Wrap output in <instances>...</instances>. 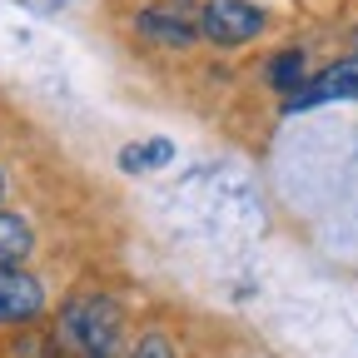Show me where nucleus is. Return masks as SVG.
Returning a JSON list of instances; mask_svg holds the SVG:
<instances>
[{
	"mask_svg": "<svg viewBox=\"0 0 358 358\" xmlns=\"http://www.w3.org/2000/svg\"><path fill=\"white\" fill-rule=\"evenodd\" d=\"M60 338L75 358H120L124 313L110 294H80L60 308Z\"/></svg>",
	"mask_w": 358,
	"mask_h": 358,
	"instance_id": "obj_1",
	"label": "nucleus"
},
{
	"mask_svg": "<svg viewBox=\"0 0 358 358\" xmlns=\"http://www.w3.org/2000/svg\"><path fill=\"white\" fill-rule=\"evenodd\" d=\"M268 25V15L259 6H249V0H204L199 10V35L224 45V50H239V45L259 40Z\"/></svg>",
	"mask_w": 358,
	"mask_h": 358,
	"instance_id": "obj_2",
	"label": "nucleus"
},
{
	"mask_svg": "<svg viewBox=\"0 0 358 358\" xmlns=\"http://www.w3.org/2000/svg\"><path fill=\"white\" fill-rule=\"evenodd\" d=\"M338 100H358V55L329 65L324 75H313L303 90H294L284 115H303V110H319V105H338Z\"/></svg>",
	"mask_w": 358,
	"mask_h": 358,
	"instance_id": "obj_3",
	"label": "nucleus"
},
{
	"mask_svg": "<svg viewBox=\"0 0 358 358\" xmlns=\"http://www.w3.org/2000/svg\"><path fill=\"white\" fill-rule=\"evenodd\" d=\"M45 313V284L15 264H0V329L35 324Z\"/></svg>",
	"mask_w": 358,
	"mask_h": 358,
	"instance_id": "obj_4",
	"label": "nucleus"
},
{
	"mask_svg": "<svg viewBox=\"0 0 358 358\" xmlns=\"http://www.w3.org/2000/svg\"><path fill=\"white\" fill-rule=\"evenodd\" d=\"M134 35L150 40V45H159V50H189L194 40H204L199 35V20L179 15V10H164V6L134 15Z\"/></svg>",
	"mask_w": 358,
	"mask_h": 358,
	"instance_id": "obj_5",
	"label": "nucleus"
},
{
	"mask_svg": "<svg viewBox=\"0 0 358 358\" xmlns=\"http://www.w3.org/2000/svg\"><path fill=\"white\" fill-rule=\"evenodd\" d=\"M264 80L274 85L279 95H284V100H289L294 90H303V85H308V55H303V50H279L274 60H268Z\"/></svg>",
	"mask_w": 358,
	"mask_h": 358,
	"instance_id": "obj_6",
	"label": "nucleus"
},
{
	"mask_svg": "<svg viewBox=\"0 0 358 358\" xmlns=\"http://www.w3.org/2000/svg\"><path fill=\"white\" fill-rule=\"evenodd\" d=\"M35 249V229L20 214H0V264H20Z\"/></svg>",
	"mask_w": 358,
	"mask_h": 358,
	"instance_id": "obj_7",
	"label": "nucleus"
},
{
	"mask_svg": "<svg viewBox=\"0 0 358 358\" xmlns=\"http://www.w3.org/2000/svg\"><path fill=\"white\" fill-rule=\"evenodd\" d=\"M169 159H174V145H169V140H140V145H124V150H120V169H129V174L159 169V164H169Z\"/></svg>",
	"mask_w": 358,
	"mask_h": 358,
	"instance_id": "obj_8",
	"label": "nucleus"
},
{
	"mask_svg": "<svg viewBox=\"0 0 358 358\" xmlns=\"http://www.w3.org/2000/svg\"><path fill=\"white\" fill-rule=\"evenodd\" d=\"M129 358H174V343H169V334L155 329V334H145L140 343L129 348Z\"/></svg>",
	"mask_w": 358,
	"mask_h": 358,
	"instance_id": "obj_9",
	"label": "nucleus"
},
{
	"mask_svg": "<svg viewBox=\"0 0 358 358\" xmlns=\"http://www.w3.org/2000/svg\"><path fill=\"white\" fill-rule=\"evenodd\" d=\"M0 194H6V169H0Z\"/></svg>",
	"mask_w": 358,
	"mask_h": 358,
	"instance_id": "obj_10",
	"label": "nucleus"
}]
</instances>
